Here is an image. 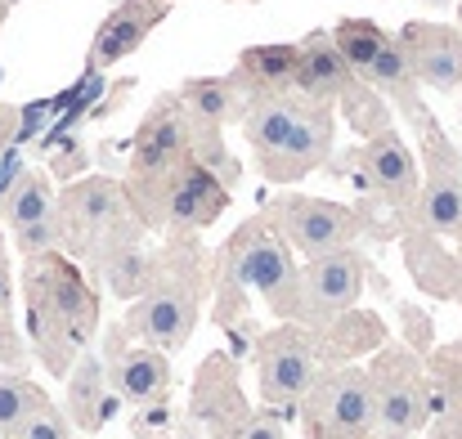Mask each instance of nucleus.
<instances>
[{"label": "nucleus", "mask_w": 462, "mask_h": 439, "mask_svg": "<svg viewBox=\"0 0 462 439\" xmlns=\"http://www.w3.org/2000/svg\"><path fill=\"white\" fill-rule=\"evenodd\" d=\"M113 390L126 399V404H140V408H153L166 399L171 390V363L162 350H131L117 359L113 368Z\"/></svg>", "instance_id": "f3484780"}, {"label": "nucleus", "mask_w": 462, "mask_h": 439, "mask_svg": "<svg viewBox=\"0 0 462 439\" xmlns=\"http://www.w3.org/2000/svg\"><path fill=\"white\" fill-rule=\"evenodd\" d=\"M377 395V413H373V431H382L386 439H413L427 422V386L422 372L400 368L373 381Z\"/></svg>", "instance_id": "ddd939ff"}, {"label": "nucleus", "mask_w": 462, "mask_h": 439, "mask_svg": "<svg viewBox=\"0 0 462 439\" xmlns=\"http://www.w3.org/2000/svg\"><path fill=\"white\" fill-rule=\"evenodd\" d=\"M314 381H319L314 341L306 332H297V327H279L261 345V399L270 408H288V404L306 399Z\"/></svg>", "instance_id": "39448f33"}, {"label": "nucleus", "mask_w": 462, "mask_h": 439, "mask_svg": "<svg viewBox=\"0 0 462 439\" xmlns=\"http://www.w3.org/2000/svg\"><path fill=\"white\" fill-rule=\"evenodd\" d=\"M364 256L355 247H337L323 256H310L306 274H297V318L306 314H341L364 292Z\"/></svg>", "instance_id": "423d86ee"}, {"label": "nucleus", "mask_w": 462, "mask_h": 439, "mask_svg": "<svg viewBox=\"0 0 462 439\" xmlns=\"http://www.w3.org/2000/svg\"><path fill=\"white\" fill-rule=\"evenodd\" d=\"M9 439H77L72 435V422H68V413H59L54 404H41L18 431Z\"/></svg>", "instance_id": "cd10ccee"}, {"label": "nucleus", "mask_w": 462, "mask_h": 439, "mask_svg": "<svg viewBox=\"0 0 462 439\" xmlns=\"http://www.w3.org/2000/svg\"><path fill=\"white\" fill-rule=\"evenodd\" d=\"M355 77L346 72L341 54L332 50V36L328 32H314L297 45V72H292V86L306 104H332L341 99V90L350 86Z\"/></svg>", "instance_id": "dca6fc26"}, {"label": "nucleus", "mask_w": 462, "mask_h": 439, "mask_svg": "<svg viewBox=\"0 0 462 439\" xmlns=\"http://www.w3.org/2000/svg\"><path fill=\"white\" fill-rule=\"evenodd\" d=\"M274 224L306 256H323V252L350 247V238L359 229L350 206H337V202H323V197H301V193H288V197L274 202Z\"/></svg>", "instance_id": "20e7f679"}, {"label": "nucleus", "mask_w": 462, "mask_h": 439, "mask_svg": "<svg viewBox=\"0 0 462 439\" xmlns=\"http://www.w3.org/2000/svg\"><path fill=\"white\" fill-rule=\"evenodd\" d=\"M292 72H297V45H252L238 59L234 86L252 95H283L292 86Z\"/></svg>", "instance_id": "aec40b11"}, {"label": "nucleus", "mask_w": 462, "mask_h": 439, "mask_svg": "<svg viewBox=\"0 0 462 439\" xmlns=\"http://www.w3.org/2000/svg\"><path fill=\"white\" fill-rule=\"evenodd\" d=\"M5 309H9V274L0 270V314H5Z\"/></svg>", "instance_id": "7c9ffc66"}, {"label": "nucleus", "mask_w": 462, "mask_h": 439, "mask_svg": "<svg viewBox=\"0 0 462 439\" xmlns=\"http://www.w3.org/2000/svg\"><path fill=\"white\" fill-rule=\"evenodd\" d=\"M171 5H175V0H126V5H117V9L108 14V23L95 32L90 54H86V68H90V72H104V68L122 63L131 50L144 45V36L166 18Z\"/></svg>", "instance_id": "f8f14e48"}, {"label": "nucleus", "mask_w": 462, "mask_h": 439, "mask_svg": "<svg viewBox=\"0 0 462 439\" xmlns=\"http://www.w3.org/2000/svg\"><path fill=\"white\" fill-rule=\"evenodd\" d=\"M14 117H18V113H14V108H5V104H0V152H5V144H9V140H14Z\"/></svg>", "instance_id": "c756f323"}, {"label": "nucleus", "mask_w": 462, "mask_h": 439, "mask_svg": "<svg viewBox=\"0 0 462 439\" xmlns=\"http://www.w3.org/2000/svg\"><path fill=\"white\" fill-rule=\"evenodd\" d=\"M400 50L409 59L413 81H427L445 95L462 90V36H454V27L440 23H409L400 36Z\"/></svg>", "instance_id": "1a4fd4ad"}, {"label": "nucleus", "mask_w": 462, "mask_h": 439, "mask_svg": "<svg viewBox=\"0 0 462 439\" xmlns=\"http://www.w3.org/2000/svg\"><path fill=\"white\" fill-rule=\"evenodd\" d=\"M328 36H332V50L341 54V63H346L350 77H364L368 63L377 59L382 41H386V32H382L373 18H341Z\"/></svg>", "instance_id": "5701e85b"}, {"label": "nucleus", "mask_w": 462, "mask_h": 439, "mask_svg": "<svg viewBox=\"0 0 462 439\" xmlns=\"http://www.w3.org/2000/svg\"><path fill=\"white\" fill-rule=\"evenodd\" d=\"M359 166H364V179L386 197V202H409V197H418V161H413V152H409V144L386 126V131H377L368 144H364V152H359Z\"/></svg>", "instance_id": "2eb2a0df"}, {"label": "nucleus", "mask_w": 462, "mask_h": 439, "mask_svg": "<svg viewBox=\"0 0 462 439\" xmlns=\"http://www.w3.org/2000/svg\"><path fill=\"white\" fill-rule=\"evenodd\" d=\"M229 283L256 288L279 318H297V265L292 252L256 220L229 238Z\"/></svg>", "instance_id": "f257e3e1"}, {"label": "nucleus", "mask_w": 462, "mask_h": 439, "mask_svg": "<svg viewBox=\"0 0 462 439\" xmlns=\"http://www.w3.org/2000/svg\"><path fill=\"white\" fill-rule=\"evenodd\" d=\"M108 288L117 296H140L149 288V265H144V256L140 252H131V247H122V252H113L108 256Z\"/></svg>", "instance_id": "bb28decb"}, {"label": "nucleus", "mask_w": 462, "mask_h": 439, "mask_svg": "<svg viewBox=\"0 0 462 439\" xmlns=\"http://www.w3.org/2000/svg\"><path fill=\"white\" fill-rule=\"evenodd\" d=\"M63 238H68V224H63V215H50V220H41V224H27V229H14V247H18L23 256H32V261H45V256H59V247H63Z\"/></svg>", "instance_id": "a878e982"}, {"label": "nucleus", "mask_w": 462, "mask_h": 439, "mask_svg": "<svg viewBox=\"0 0 462 439\" xmlns=\"http://www.w3.org/2000/svg\"><path fill=\"white\" fill-rule=\"evenodd\" d=\"M59 211H68L63 224H72V229H81V233H90V238H99V233L126 224L131 202H126V193H122L117 179L90 175V179L72 184V188L59 197Z\"/></svg>", "instance_id": "4468645a"}, {"label": "nucleus", "mask_w": 462, "mask_h": 439, "mask_svg": "<svg viewBox=\"0 0 462 439\" xmlns=\"http://www.w3.org/2000/svg\"><path fill=\"white\" fill-rule=\"evenodd\" d=\"M328 152H332V108L328 104H301L288 140L274 148L270 157H261V166H265L270 179H283L288 184V179L310 175L314 166H323Z\"/></svg>", "instance_id": "9d476101"}, {"label": "nucleus", "mask_w": 462, "mask_h": 439, "mask_svg": "<svg viewBox=\"0 0 462 439\" xmlns=\"http://www.w3.org/2000/svg\"><path fill=\"white\" fill-rule=\"evenodd\" d=\"M45 399L41 386H32L27 377H0V439H9Z\"/></svg>", "instance_id": "b1692460"}, {"label": "nucleus", "mask_w": 462, "mask_h": 439, "mask_svg": "<svg viewBox=\"0 0 462 439\" xmlns=\"http://www.w3.org/2000/svg\"><path fill=\"white\" fill-rule=\"evenodd\" d=\"M5 14H9V0H0V27H5Z\"/></svg>", "instance_id": "2f4dec72"}, {"label": "nucleus", "mask_w": 462, "mask_h": 439, "mask_svg": "<svg viewBox=\"0 0 462 439\" xmlns=\"http://www.w3.org/2000/svg\"><path fill=\"white\" fill-rule=\"evenodd\" d=\"M180 161H189V113L180 108V99H157L153 113L131 140L135 184H153L171 175Z\"/></svg>", "instance_id": "0eeeda50"}, {"label": "nucleus", "mask_w": 462, "mask_h": 439, "mask_svg": "<svg viewBox=\"0 0 462 439\" xmlns=\"http://www.w3.org/2000/svg\"><path fill=\"white\" fill-rule=\"evenodd\" d=\"M153 292L144 296V305L135 309L131 327L153 345V350H180L193 332V318H198V292L189 279H162L149 283Z\"/></svg>", "instance_id": "6e6552de"}, {"label": "nucleus", "mask_w": 462, "mask_h": 439, "mask_svg": "<svg viewBox=\"0 0 462 439\" xmlns=\"http://www.w3.org/2000/svg\"><path fill=\"white\" fill-rule=\"evenodd\" d=\"M0 206H5L9 229H27V224H41V220L59 215V197H54V188H50V179L41 170H18V179L9 184Z\"/></svg>", "instance_id": "412c9836"}, {"label": "nucleus", "mask_w": 462, "mask_h": 439, "mask_svg": "<svg viewBox=\"0 0 462 439\" xmlns=\"http://www.w3.org/2000/svg\"><path fill=\"white\" fill-rule=\"evenodd\" d=\"M413 117H422L427 126V184H422V224L431 233H458L462 229V175L454 166V152L445 148L440 131L427 122V113L418 108Z\"/></svg>", "instance_id": "9b49d317"}, {"label": "nucleus", "mask_w": 462, "mask_h": 439, "mask_svg": "<svg viewBox=\"0 0 462 439\" xmlns=\"http://www.w3.org/2000/svg\"><path fill=\"white\" fill-rule=\"evenodd\" d=\"M301 104H306V99H292L288 90H283V95H252V99L243 104V135H247V144L256 148L261 157H270L274 148L288 140V131H292Z\"/></svg>", "instance_id": "a211bd4d"}, {"label": "nucleus", "mask_w": 462, "mask_h": 439, "mask_svg": "<svg viewBox=\"0 0 462 439\" xmlns=\"http://www.w3.org/2000/svg\"><path fill=\"white\" fill-rule=\"evenodd\" d=\"M238 439H288V435H283V426H279V417H270V413H261V417H247V422L238 426Z\"/></svg>", "instance_id": "c85d7f7f"}, {"label": "nucleus", "mask_w": 462, "mask_h": 439, "mask_svg": "<svg viewBox=\"0 0 462 439\" xmlns=\"http://www.w3.org/2000/svg\"><path fill=\"white\" fill-rule=\"evenodd\" d=\"M373 413H377L373 377L359 368L328 372L310 386L306 426H314V439H364L373 431Z\"/></svg>", "instance_id": "7ed1b4c3"}, {"label": "nucleus", "mask_w": 462, "mask_h": 439, "mask_svg": "<svg viewBox=\"0 0 462 439\" xmlns=\"http://www.w3.org/2000/svg\"><path fill=\"white\" fill-rule=\"evenodd\" d=\"M175 99L189 113V122L211 126V131H220L225 122H234L243 113V90L229 77H193V81H184V90Z\"/></svg>", "instance_id": "6ab92c4d"}, {"label": "nucleus", "mask_w": 462, "mask_h": 439, "mask_svg": "<svg viewBox=\"0 0 462 439\" xmlns=\"http://www.w3.org/2000/svg\"><path fill=\"white\" fill-rule=\"evenodd\" d=\"M99 390H104V368L95 359H86L72 377V395H68V408L81 426H95L99 422Z\"/></svg>", "instance_id": "393cba45"}, {"label": "nucleus", "mask_w": 462, "mask_h": 439, "mask_svg": "<svg viewBox=\"0 0 462 439\" xmlns=\"http://www.w3.org/2000/svg\"><path fill=\"white\" fill-rule=\"evenodd\" d=\"M427 5H449V0H427Z\"/></svg>", "instance_id": "473e14b6"}, {"label": "nucleus", "mask_w": 462, "mask_h": 439, "mask_svg": "<svg viewBox=\"0 0 462 439\" xmlns=\"http://www.w3.org/2000/svg\"><path fill=\"white\" fill-rule=\"evenodd\" d=\"M364 439H368V435H364Z\"/></svg>", "instance_id": "f704fd0d"}, {"label": "nucleus", "mask_w": 462, "mask_h": 439, "mask_svg": "<svg viewBox=\"0 0 462 439\" xmlns=\"http://www.w3.org/2000/svg\"><path fill=\"white\" fill-rule=\"evenodd\" d=\"M458 23H462V0H458Z\"/></svg>", "instance_id": "72a5a7b5"}, {"label": "nucleus", "mask_w": 462, "mask_h": 439, "mask_svg": "<svg viewBox=\"0 0 462 439\" xmlns=\"http://www.w3.org/2000/svg\"><path fill=\"white\" fill-rule=\"evenodd\" d=\"M364 81H368V90H373V95H391V99H400L409 113H418V108H422V104L413 99V72H409V59H404V50H400V41H395V36H386V41H382V50H377V59L368 63Z\"/></svg>", "instance_id": "4be33fe9"}, {"label": "nucleus", "mask_w": 462, "mask_h": 439, "mask_svg": "<svg viewBox=\"0 0 462 439\" xmlns=\"http://www.w3.org/2000/svg\"><path fill=\"white\" fill-rule=\"evenodd\" d=\"M149 193H153V220L162 229H207L229 206V188L216 179V170L198 166L193 157L153 184H140V197Z\"/></svg>", "instance_id": "f03ea898"}]
</instances>
